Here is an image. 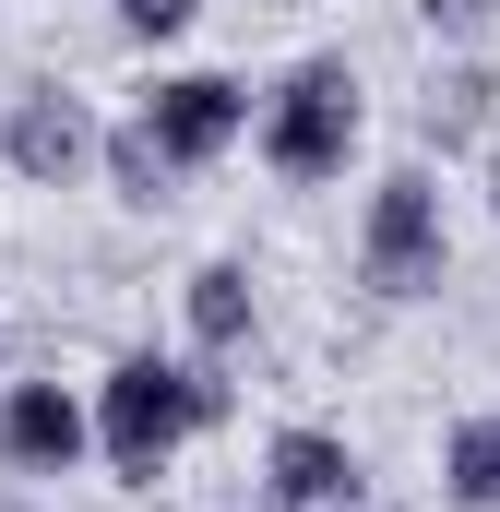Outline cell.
<instances>
[{
  "instance_id": "8",
  "label": "cell",
  "mask_w": 500,
  "mask_h": 512,
  "mask_svg": "<svg viewBox=\"0 0 500 512\" xmlns=\"http://www.w3.org/2000/svg\"><path fill=\"white\" fill-rule=\"evenodd\" d=\"M179 310H191V346H203V358H239L250 334H262V298H250V262H203V274L179 286Z\"/></svg>"
},
{
  "instance_id": "1",
  "label": "cell",
  "mask_w": 500,
  "mask_h": 512,
  "mask_svg": "<svg viewBox=\"0 0 500 512\" xmlns=\"http://www.w3.org/2000/svg\"><path fill=\"white\" fill-rule=\"evenodd\" d=\"M84 417H96V453L120 465L131 489H155V477L179 465V441H191V370L155 358V346H131L120 370L84 393Z\"/></svg>"
},
{
  "instance_id": "14",
  "label": "cell",
  "mask_w": 500,
  "mask_h": 512,
  "mask_svg": "<svg viewBox=\"0 0 500 512\" xmlns=\"http://www.w3.org/2000/svg\"><path fill=\"white\" fill-rule=\"evenodd\" d=\"M489 227H500V155H489Z\"/></svg>"
},
{
  "instance_id": "6",
  "label": "cell",
  "mask_w": 500,
  "mask_h": 512,
  "mask_svg": "<svg viewBox=\"0 0 500 512\" xmlns=\"http://www.w3.org/2000/svg\"><path fill=\"white\" fill-rule=\"evenodd\" d=\"M370 465L346 429H274L262 441V512H358Z\"/></svg>"
},
{
  "instance_id": "2",
  "label": "cell",
  "mask_w": 500,
  "mask_h": 512,
  "mask_svg": "<svg viewBox=\"0 0 500 512\" xmlns=\"http://www.w3.org/2000/svg\"><path fill=\"white\" fill-rule=\"evenodd\" d=\"M358 286L370 298H441L453 286V227H441V191H429V167H393L370 191V215H358Z\"/></svg>"
},
{
  "instance_id": "15",
  "label": "cell",
  "mask_w": 500,
  "mask_h": 512,
  "mask_svg": "<svg viewBox=\"0 0 500 512\" xmlns=\"http://www.w3.org/2000/svg\"><path fill=\"white\" fill-rule=\"evenodd\" d=\"M358 512H370V501H358Z\"/></svg>"
},
{
  "instance_id": "4",
  "label": "cell",
  "mask_w": 500,
  "mask_h": 512,
  "mask_svg": "<svg viewBox=\"0 0 500 512\" xmlns=\"http://www.w3.org/2000/svg\"><path fill=\"white\" fill-rule=\"evenodd\" d=\"M0 167H12L24 191H72V179L96 167V108H84L72 84H24L12 120H0Z\"/></svg>"
},
{
  "instance_id": "3",
  "label": "cell",
  "mask_w": 500,
  "mask_h": 512,
  "mask_svg": "<svg viewBox=\"0 0 500 512\" xmlns=\"http://www.w3.org/2000/svg\"><path fill=\"white\" fill-rule=\"evenodd\" d=\"M358 131H370L358 72H346V60H298V72L262 96V167H274V179H346Z\"/></svg>"
},
{
  "instance_id": "7",
  "label": "cell",
  "mask_w": 500,
  "mask_h": 512,
  "mask_svg": "<svg viewBox=\"0 0 500 512\" xmlns=\"http://www.w3.org/2000/svg\"><path fill=\"white\" fill-rule=\"evenodd\" d=\"M84 453H96V417H84L72 382H12L0 393V465L12 477H72Z\"/></svg>"
},
{
  "instance_id": "11",
  "label": "cell",
  "mask_w": 500,
  "mask_h": 512,
  "mask_svg": "<svg viewBox=\"0 0 500 512\" xmlns=\"http://www.w3.org/2000/svg\"><path fill=\"white\" fill-rule=\"evenodd\" d=\"M441 501L453 512H500V405L453 417V441H441Z\"/></svg>"
},
{
  "instance_id": "13",
  "label": "cell",
  "mask_w": 500,
  "mask_h": 512,
  "mask_svg": "<svg viewBox=\"0 0 500 512\" xmlns=\"http://www.w3.org/2000/svg\"><path fill=\"white\" fill-rule=\"evenodd\" d=\"M191 12H203V0H120V24L143 36V48H167V36H179Z\"/></svg>"
},
{
  "instance_id": "5",
  "label": "cell",
  "mask_w": 500,
  "mask_h": 512,
  "mask_svg": "<svg viewBox=\"0 0 500 512\" xmlns=\"http://www.w3.org/2000/svg\"><path fill=\"white\" fill-rule=\"evenodd\" d=\"M250 108H262V96H250L239 72H167V84H143V108H131V120L155 131L179 167H215V155L250 131Z\"/></svg>"
},
{
  "instance_id": "9",
  "label": "cell",
  "mask_w": 500,
  "mask_h": 512,
  "mask_svg": "<svg viewBox=\"0 0 500 512\" xmlns=\"http://www.w3.org/2000/svg\"><path fill=\"white\" fill-rule=\"evenodd\" d=\"M96 167H108V191H120L131 215H167V203H179V179H191V167H179V155H167V143H155L143 120L96 131Z\"/></svg>"
},
{
  "instance_id": "10",
  "label": "cell",
  "mask_w": 500,
  "mask_h": 512,
  "mask_svg": "<svg viewBox=\"0 0 500 512\" xmlns=\"http://www.w3.org/2000/svg\"><path fill=\"white\" fill-rule=\"evenodd\" d=\"M500 120V84L477 72V60H453V72H429V96H417V131L441 143V155H465V143H489Z\"/></svg>"
},
{
  "instance_id": "12",
  "label": "cell",
  "mask_w": 500,
  "mask_h": 512,
  "mask_svg": "<svg viewBox=\"0 0 500 512\" xmlns=\"http://www.w3.org/2000/svg\"><path fill=\"white\" fill-rule=\"evenodd\" d=\"M417 12H429V36H453V48H465V36H489V24H500V0H417Z\"/></svg>"
}]
</instances>
